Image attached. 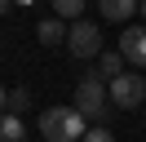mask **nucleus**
Here are the masks:
<instances>
[{
  "label": "nucleus",
  "instance_id": "1",
  "mask_svg": "<svg viewBox=\"0 0 146 142\" xmlns=\"http://www.w3.org/2000/svg\"><path fill=\"white\" fill-rule=\"evenodd\" d=\"M40 133H44V142H84V115L75 111V107H49L44 115H40Z\"/></svg>",
  "mask_w": 146,
  "mask_h": 142
},
{
  "label": "nucleus",
  "instance_id": "5",
  "mask_svg": "<svg viewBox=\"0 0 146 142\" xmlns=\"http://www.w3.org/2000/svg\"><path fill=\"white\" fill-rule=\"evenodd\" d=\"M119 53L128 67H146V27H128L119 36Z\"/></svg>",
  "mask_w": 146,
  "mask_h": 142
},
{
  "label": "nucleus",
  "instance_id": "14",
  "mask_svg": "<svg viewBox=\"0 0 146 142\" xmlns=\"http://www.w3.org/2000/svg\"><path fill=\"white\" fill-rule=\"evenodd\" d=\"M9 5H13V0H0V13H5V9H9Z\"/></svg>",
  "mask_w": 146,
  "mask_h": 142
},
{
  "label": "nucleus",
  "instance_id": "4",
  "mask_svg": "<svg viewBox=\"0 0 146 142\" xmlns=\"http://www.w3.org/2000/svg\"><path fill=\"white\" fill-rule=\"evenodd\" d=\"M66 49L75 53V58H102V31H98V22H75L71 31H66Z\"/></svg>",
  "mask_w": 146,
  "mask_h": 142
},
{
  "label": "nucleus",
  "instance_id": "7",
  "mask_svg": "<svg viewBox=\"0 0 146 142\" xmlns=\"http://www.w3.org/2000/svg\"><path fill=\"white\" fill-rule=\"evenodd\" d=\"M66 31H71V27H62V18H44V22L36 27V36H40V44H44V49L66 44Z\"/></svg>",
  "mask_w": 146,
  "mask_h": 142
},
{
  "label": "nucleus",
  "instance_id": "11",
  "mask_svg": "<svg viewBox=\"0 0 146 142\" xmlns=\"http://www.w3.org/2000/svg\"><path fill=\"white\" fill-rule=\"evenodd\" d=\"M9 107H13V115L27 111V107H31V93H27V89H13V93H9Z\"/></svg>",
  "mask_w": 146,
  "mask_h": 142
},
{
  "label": "nucleus",
  "instance_id": "16",
  "mask_svg": "<svg viewBox=\"0 0 146 142\" xmlns=\"http://www.w3.org/2000/svg\"><path fill=\"white\" fill-rule=\"evenodd\" d=\"M142 18H146V0H142Z\"/></svg>",
  "mask_w": 146,
  "mask_h": 142
},
{
  "label": "nucleus",
  "instance_id": "10",
  "mask_svg": "<svg viewBox=\"0 0 146 142\" xmlns=\"http://www.w3.org/2000/svg\"><path fill=\"white\" fill-rule=\"evenodd\" d=\"M53 13L58 18H80L84 13V0H53Z\"/></svg>",
  "mask_w": 146,
  "mask_h": 142
},
{
  "label": "nucleus",
  "instance_id": "8",
  "mask_svg": "<svg viewBox=\"0 0 146 142\" xmlns=\"http://www.w3.org/2000/svg\"><path fill=\"white\" fill-rule=\"evenodd\" d=\"M0 142H27V129H22V120L18 115H0Z\"/></svg>",
  "mask_w": 146,
  "mask_h": 142
},
{
  "label": "nucleus",
  "instance_id": "13",
  "mask_svg": "<svg viewBox=\"0 0 146 142\" xmlns=\"http://www.w3.org/2000/svg\"><path fill=\"white\" fill-rule=\"evenodd\" d=\"M5 107H9V89L0 84V115H5Z\"/></svg>",
  "mask_w": 146,
  "mask_h": 142
},
{
  "label": "nucleus",
  "instance_id": "3",
  "mask_svg": "<svg viewBox=\"0 0 146 142\" xmlns=\"http://www.w3.org/2000/svg\"><path fill=\"white\" fill-rule=\"evenodd\" d=\"M106 93H111V102H115L119 111H133V107H142V98H146V76L124 71V76H115L106 84Z\"/></svg>",
  "mask_w": 146,
  "mask_h": 142
},
{
  "label": "nucleus",
  "instance_id": "6",
  "mask_svg": "<svg viewBox=\"0 0 146 142\" xmlns=\"http://www.w3.org/2000/svg\"><path fill=\"white\" fill-rule=\"evenodd\" d=\"M102 18H111V22H128V18L142 9V0H98Z\"/></svg>",
  "mask_w": 146,
  "mask_h": 142
},
{
  "label": "nucleus",
  "instance_id": "12",
  "mask_svg": "<svg viewBox=\"0 0 146 142\" xmlns=\"http://www.w3.org/2000/svg\"><path fill=\"white\" fill-rule=\"evenodd\" d=\"M84 142H115V138H111V129H106V124H93V129L84 133Z\"/></svg>",
  "mask_w": 146,
  "mask_h": 142
},
{
  "label": "nucleus",
  "instance_id": "9",
  "mask_svg": "<svg viewBox=\"0 0 146 142\" xmlns=\"http://www.w3.org/2000/svg\"><path fill=\"white\" fill-rule=\"evenodd\" d=\"M98 76H102V80L124 76V53H102V58H98Z\"/></svg>",
  "mask_w": 146,
  "mask_h": 142
},
{
  "label": "nucleus",
  "instance_id": "2",
  "mask_svg": "<svg viewBox=\"0 0 146 142\" xmlns=\"http://www.w3.org/2000/svg\"><path fill=\"white\" fill-rule=\"evenodd\" d=\"M111 93H106V80L98 76V71H89V76L80 80V84H75V111L84 115V120H106V111H111Z\"/></svg>",
  "mask_w": 146,
  "mask_h": 142
},
{
  "label": "nucleus",
  "instance_id": "15",
  "mask_svg": "<svg viewBox=\"0 0 146 142\" xmlns=\"http://www.w3.org/2000/svg\"><path fill=\"white\" fill-rule=\"evenodd\" d=\"M13 5H36V0H13Z\"/></svg>",
  "mask_w": 146,
  "mask_h": 142
}]
</instances>
